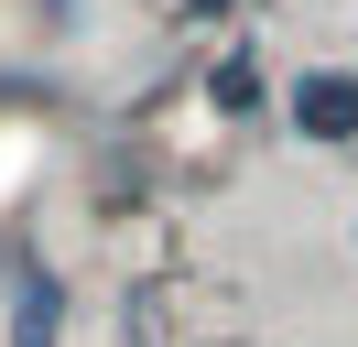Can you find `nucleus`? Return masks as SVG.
<instances>
[{"instance_id": "f257e3e1", "label": "nucleus", "mask_w": 358, "mask_h": 347, "mask_svg": "<svg viewBox=\"0 0 358 347\" xmlns=\"http://www.w3.org/2000/svg\"><path fill=\"white\" fill-rule=\"evenodd\" d=\"M293 120H304L315 141H348L358 130V76H304L293 87Z\"/></svg>"}, {"instance_id": "f03ea898", "label": "nucleus", "mask_w": 358, "mask_h": 347, "mask_svg": "<svg viewBox=\"0 0 358 347\" xmlns=\"http://www.w3.org/2000/svg\"><path fill=\"white\" fill-rule=\"evenodd\" d=\"M22 347H55V282L44 271L22 282Z\"/></svg>"}, {"instance_id": "7ed1b4c3", "label": "nucleus", "mask_w": 358, "mask_h": 347, "mask_svg": "<svg viewBox=\"0 0 358 347\" xmlns=\"http://www.w3.org/2000/svg\"><path fill=\"white\" fill-rule=\"evenodd\" d=\"M250 98H261V65L228 55V65H217V108H250Z\"/></svg>"}, {"instance_id": "20e7f679", "label": "nucleus", "mask_w": 358, "mask_h": 347, "mask_svg": "<svg viewBox=\"0 0 358 347\" xmlns=\"http://www.w3.org/2000/svg\"><path fill=\"white\" fill-rule=\"evenodd\" d=\"M196 11H239V0H196Z\"/></svg>"}]
</instances>
